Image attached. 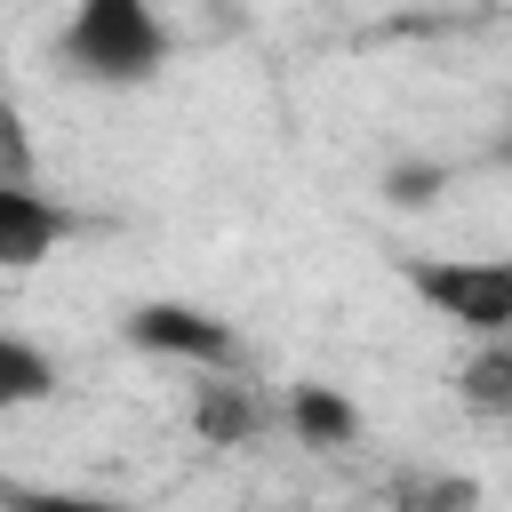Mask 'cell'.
<instances>
[{
	"label": "cell",
	"instance_id": "cell-1",
	"mask_svg": "<svg viewBox=\"0 0 512 512\" xmlns=\"http://www.w3.org/2000/svg\"><path fill=\"white\" fill-rule=\"evenodd\" d=\"M168 64V24L152 0H72L56 32V72L80 88H144Z\"/></svg>",
	"mask_w": 512,
	"mask_h": 512
},
{
	"label": "cell",
	"instance_id": "cell-2",
	"mask_svg": "<svg viewBox=\"0 0 512 512\" xmlns=\"http://www.w3.org/2000/svg\"><path fill=\"white\" fill-rule=\"evenodd\" d=\"M408 288L472 344L512 336V256H416Z\"/></svg>",
	"mask_w": 512,
	"mask_h": 512
},
{
	"label": "cell",
	"instance_id": "cell-3",
	"mask_svg": "<svg viewBox=\"0 0 512 512\" xmlns=\"http://www.w3.org/2000/svg\"><path fill=\"white\" fill-rule=\"evenodd\" d=\"M128 344L152 352V360H184L192 376L240 368V336L216 312H200V304H136L128 312Z\"/></svg>",
	"mask_w": 512,
	"mask_h": 512
},
{
	"label": "cell",
	"instance_id": "cell-4",
	"mask_svg": "<svg viewBox=\"0 0 512 512\" xmlns=\"http://www.w3.org/2000/svg\"><path fill=\"white\" fill-rule=\"evenodd\" d=\"M264 424H272L264 392H256V384H232V368H216V376L192 384V432H200L208 448H240V440H256Z\"/></svg>",
	"mask_w": 512,
	"mask_h": 512
},
{
	"label": "cell",
	"instance_id": "cell-5",
	"mask_svg": "<svg viewBox=\"0 0 512 512\" xmlns=\"http://www.w3.org/2000/svg\"><path fill=\"white\" fill-rule=\"evenodd\" d=\"M56 240H64V208H48L32 192V176H8L0 184V264L8 272H32Z\"/></svg>",
	"mask_w": 512,
	"mask_h": 512
},
{
	"label": "cell",
	"instance_id": "cell-6",
	"mask_svg": "<svg viewBox=\"0 0 512 512\" xmlns=\"http://www.w3.org/2000/svg\"><path fill=\"white\" fill-rule=\"evenodd\" d=\"M280 416H288V432H296L304 448H352V440H360V408H352L344 392H328V384H296Z\"/></svg>",
	"mask_w": 512,
	"mask_h": 512
},
{
	"label": "cell",
	"instance_id": "cell-7",
	"mask_svg": "<svg viewBox=\"0 0 512 512\" xmlns=\"http://www.w3.org/2000/svg\"><path fill=\"white\" fill-rule=\"evenodd\" d=\"M456 392H464V408H472V416H488V424H512V336H488V344H472V360L456 368Z\"/></svg>",
	"mask_w": 512,
	"mask_h": 512
},
{
	"label": "cell",
	"instance_id": "cell-8",
	"mask_svg": "<svg viewBox=\"0 0 512 512\" xmlns=\"http://www.w3.org/2000/svg\"><path fill=\"white\" fill-rule=\"evenodd\" d=\"M56 392V360L32 336H0V408H32Z\"/></svg>",
	"mask_w": 512,
	"mask_h": 512
},
{
	"label": "cell",
	"instance_id": "cell-9",
	"mask_svg": "<svg viewBox=\"0 0 512 512\" xmlns=\"http://www.w3.org/2000/svg\"><path fill=\"white\" fill-rule=\"evenodd\" d=\"M8 512H144L128 496H88V488H32V480H8Z\"/></svg>",
	"mask_w": 512,
	"mask_h": 512
},
{
	"label": "cell",
	"instance_id": "cell-10",
	"mask_svg": "<svg viewBox=\"0 0 512 512\" xmlns=\"http://www.w3.org/2000/svg\"><path fill=\"white\" fill-rule=\"evenodd\" d=\"M408 504H416V512H472V504H480V488H472V480H416V488H408Z\"/></svg>",
	"mask_w": 512,
	"mask_h": 512
},
{
	"label": "cell",
	"instance_id": "cell-11",
	"mask_svg": "<svg viewBox=\"0 0 512 512\" xmlns=\"http://www.w3.org/2000/svg\"><path fill=\"white\" fill-rule=\"evenodd\" d=\"M424 184H440V168H408V176H392V200H408V208H416V200H432Z\"/></svg>",
	"mask_w": 512,
	"mask_h": 512
}]
</instances>
